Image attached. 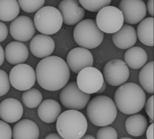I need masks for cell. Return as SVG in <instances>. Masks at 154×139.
<instances>
[{
	"mask_svg": "<svg viewBox=\"0 0 154 139\" xmlns=\"http://www.w3.org/2000/svg\"><path fill=\"white\" fill-rule=\"evenodd\" d=\"M120 139H133V138H131V137H130L125 136V137H121Z\"/></svg>",
	"mask_w": 154,
	"mask_h": 139,
	"instance_id": "cell-44",
	"label": "cell"
},
{
	"mask_svg": "<svg viewBox=\"0 0 154 139\" xmlns=\"http://www.w3.org/2000/svg\"><path fill=\"white\" fill-rule=\"evenodd\" d=\"M58 9L62 15L63 23L68 25L78 23L85 14L84 8L78 0H62L58 5Z\"/></svg>",
	"mask_w": 154,
	"mask_h": 139,
	"instance_id": "cell-14",
	"label": "cell"
},
{
	"mask_svg": "<svg viewBox=\"0 0 154 139\" xmlns=\"http://www.w3.org/2000/svg\"><path fill=\"white\" fill-rule=\"evenodd\" d=\"M81 6L86 10L97 12L103 8L109 5L112 0H78Z\"/></svg>",
	"mask_w": 154,
	"mask_h": 139,
	"instance_id": "cell-29",
	"label": "cell"
},
{
	"mask_svg": "<svg viewBox=\"0 0 154 139\" xmlns=\"http://www.w3.org/2000/svg\"><path fill=\"white\" fill-rule=\"evenodd\" d=\"M118 87L111 86L107 84L105 90L100 95L106 96L113 100L115 93Z\"/></svg>",
	"mask_w": 154,
	"mask_h": 139,
	"instance_id": "cell-35",
	"label": "cell"
},
{
	"mask_svg": "<svg viewBox=\"0 0 154 139\" xmlns=\"http://www.w3.org/2000/svg\"><path fill=\"white\" fill-rule=\"evenodd\" d=\"M8 31L6 25L0 21V42L4 41L8 36Z\"/></svg>",
	"mask_w": 154,
	"mask_h": 139,
	"instance_id": "cell-36",
	"label": "cell"
},
{
	"mask_svg": "<svg viewBox=\"0 0 154 139\" xmlns=\"http://www.w3.org/2000/svg\"><path fill=\"white\" fill-rule=\"evenodd\" d=\"M20 7L17 0H0V20L9 22L18 15Z\"/></svg>",
	"mask_w": 154,
	"mask_h": 139,
	"instance_id": "cell-26",
	"label": "cell"
},
{
	"mask_svg": "<svg viewBox=\"0 0 154 139\" xmlns=\"http://www.w3.org/2000/svg\"><path fill=\"white\" fill-rule=\"evenodd\" d=\"M146 93V99H147L152 95L147 92Z\"/></svg>",
	"mask_w": 154,
	"mask_h": 139,
	"instance_id": "cell-45",
	"label": "cell"
},
{
	"mask_svg": "<svg viewBox=\"0 0 154 139\" xmlns=\"http://www.w3.org/2000/svg\"><path fill=\"white\" fill-rule=\"evenodd\" d=\"M46 139H61L63 138L58 134L56 133H52L47 135L45 138Z\"/></svg>",
	"mask_w": 154,
	"mask_h": 139,
	"instance_id": "cell-40",
	"label": "cell"
},
{
	"mask_svg": "<svg viewBox=\"0 0 154 139\" xmlns=\"http://www.w3.org/2000/svg\"><path fill=\"white\" fill-rule=\"evenodd\" d=\"M35 73L39 85L51 91L62 89L67 84L70 77L67 63L57 56H49L41 59L36 66Z\"/></svg>",
	"mask_w": 154,
	"mask_h": 139,
	"instance_id": "cell-1",
	"label": "cell"
},
{
	"mask_svg": "<svg viewBox=\"0 0 154 139\" xmlns=\"http://www.w3.org/2000/svg\"><path fill=\"white\" fill-rule=\"evenodd\" d=\"M137 34L139 41L148 46L154 45V18L148 17L141 21L138 24Z\"/></svg>",
	"mask_w": 154,
	"mask_h": 139,
	"instance_id": "cell-24",
	"label": "cell"
},
{
	"mask_svg": "<svg viewBox=\"0 0 154 139\" xmlns=\"http://www.w3.org/2000/svg\"><path fill=\"white\" fill-rule=\"evenodd\" d=\"M5 57V52L2 46L0 45V66L3 64Z\"/></svg>",
	"mask_w": 154,
	"mask_h": 139,
	"instance_id": "cell-41",
	"label": "cell"
},
{
	"mask_svg": "<svg viewBox=\"0 0 154 139\" xmlns=\"http://www.w3.org/2000/svg\"><path fill=\"white\" fill-rule=\"evenodd\" d=\"M103 75L107 84L111 86H119L127 81L129 75V69L124 61L115 59L105 65Z\"/></svg>",
	"mask_w": 154,
	"mask_h": 139,
	"instance_id": "cell-10",
	"label": "cell"
},
{
	"mask_svg": "<svg viewBox=\"0 0 154 139\" xmlns=\"http://www.w3.org/2000/svg\"><path fill=\"white\" fill-rule=\"evenodd\" d=\"M148 125L146 117L138 113L129 115L125 122L127 132L131 136L135 137L143 135L146 131Z\"/></svg>",
	"mask_w": 154,
	"mask_h": 139,
	"instance_id": "cell-22",
	"label": "cell"
},
{
	"mask_svg": "<svg viewBox=\"0 0 154 139\" xmlns=\"http://www.w3.org/2000/svg\"><path fill=\"white\" fill-rule=\"evenodd\" d=\"M7 61L12 65L25 62L28 59L29 53L26 46L19 41H12L6 46L5 52Z\"/></svg>",
	"mask_w": 154,
	"mask_h": 139,
	"instance_id": "cell-20",
	"label": "cell"
},
{
	"mask_svg": "<svg viewBox=\"0 0 154 139\" xmlns=\"http://www.w3.org/2000/svg\"><path fill=\"white\" fill-rule=\"evenodd\" d=\"M96 138L117 139H118V134L115 128L110 125L101 126L97 131Z\"/></svg>",
	"mask_w": 154,
	"mask_h": 139,
	"instance_id": "cell-31",
	"label": "cell"
},
{
	"mask_svg": "<svg viewBox=\"0 0 154 139\" xmlns=\"http://www.w3.org/2000/svg\"><path fill=\"white\" fill-rule=\"evenodd\" d=\"M12 131L13 139H37L39 135L37 125L28 119L18 121L14 126Z\"/></svg>",
	"mask_w": 154,
	"mask_h": 139,
	"instance_id": "cell-19",
	"label": "cell"
},
{
	"mask_svg": "<svg viewBox=\"0 0 154 139\" xmlns=\"http://www.w3.org/2000/svg\"><path fill=\"white\" fill-rule=\"evenodd\" d=\"M107 83L104 80L101 87L95 93L97 94H99V95H101L105 90L107 86Z\"/></svg>",
	"mask_w": 154,
	"mask_h": 139,
	"instance_id": "cell-42",
	"label": "cell"
},
{
	"mask_svg": "<svg viewBox=\"0 0 154 139\" xmlns=\"http://www.w3.org/2000/svg\"><path fill=\"white\" fill-rule=\"evenodd\" d=\"M96 22L98 28L103 32L113 34L121 28L124 19L122 12L118 8L108 5L99 11Z\"/></svg>",
	"mask_w": 154,
	"mask_h": 139,
	"instance_id": "cell-8",
	"label": "cell"
},
{
	"mask_svg": "<svg viewBox=\"0 0 154 139\" xmlns=\"http://www.w3.org/2000/svg\"><path fill=\"white\" fill-rule=\"evenodd\" d=\"M12 137L11 126L7 122L0 119V139H11Z\"/></svg>",
	"mask_w": 154,
	"mask_h": 139,
	"instance_id": "cell-33",
	"label": "cell"
},
{
	"mask_svg": "<svg viewBox=\"0 0 154 139\" xmlns=\"http://www.w3.org/2000/svg\"><path fill=\"white\" fill-rule=\"evenodd\" d=\"M20 7L24 12L32 13L44 5L45 0H17Z\"/></svg>",
	"mask_w": 154,
	"mask_h": 139,
	"instance_id": "cell-30",
	"label": "cell"
},
{
	"mask_svg": "<svg viewBox=\"0 0 154 139\" xmlns=\"http://www.w3.org/2000/svg\"><path fill=\"white\" fill-rule=\"evenodd\" d=\"M104 80L101 72L97 68L91 66L85 68L79 72L76 83L81 90L92 94L99 90Z\"/></svg>",
	"mask_w": 154,
	"mask_h": 139,
	"instance_id": "cell-11",
	"label": "cell"
},
{
	"mask_svg": "<svg viewBox=\"0 0 154 139\" xmlns=\"http://www.w3.org/2000/svg\"><path fill=\"white\" fill-rule=\"evenodd\" d=\"M139 73L136 71H129V75L127 81L139 84L138 80Z\"/></svg>",
	"mask_w": 154,
	"mask_h": 139,
	"instance_id": "cell-37",
	"label": "cell"
},
{
	"mask_svg": "<svg viewBox=\"0 0 154 139\" xmlns=\"http://www.w3.org/2000/svg\"><path fill=\"white\" fill-rule=\"evenodd\" d=\"M146 100V93L140 86L130 82L118 87L113 99L118 110L128 115L140 111Z\"/></svg>",
	"mask_w": 154,
	"mask_h": 139,
	"instance_id": "cell-2",
	"label": "cell"
},
{
	"mask_svg": "<svg viewBox=\"0 0 154 139\" xmlns=\"http://www.w3.org/2000/svg\"><path fill=\"white\" fill-rule=\"evenodd\" d=\"M144 107L145 111L148 116L149 119V122H153L154 111V95H151L146 100Z\"/></svg>",
	"mask_w": 154,
	"mask_h": 139,
	"instance_id": "cell-34",
	"label": "cell"
},
{
	"mask_svg": "<svg viewBox=\"0 0 154 139\" xmlns=\"http://www.w3.org/2000/svg\"><path fill=\"white\" fill-rule=\"evenodd\" d=\"M129 115L122 113L118 110L116 119L110 125L116 131L118 139L125 136L131 137V136L127 132L125 127V120Z\"/></svg>",
	"mask_w": 154,
	"mask_h": 139,
	"instance_id": "cell-28",
	"label": "cell"
},
{
	"mask_svg": "<svg viewBox=\"0 0 154 139\" xmlns=\"http://www.w3.org/2000/svg\"><path fill=\"white\" fill-rule=\"evenodd\" d=\"M73 37L81 47L93 49L98 46L104 38V33L98 27L96 21L86 19L81 21L75 26Z\"/></svg>",
	"mask_w": 154,
	"mask_h": 139,
	"instance_id": "cell-5",
	"label": "cell"
},
{
	"mask_svg": "<svg viewBox=\"0 0 154 139\" xmlns=\"http://www.w3.org/2000/svg\"><path fill=\"white\" fill-rule=\"evenodd\" d=\"M9 30L12 37L20 42L30 40L34 35L35 27L32 19L25 16H19L10 24Z\"/></svg>",
	"mask_w": 154,
	"mask_h": 139,
	"instance_id": "cell-13",
	"label": "cell"
},
{
	"mask_svg": "<svg viewBox=\"0 0 154 139\" xmlns=\"http://www.w3.org/2000/svg\"><path fill=\"white\" fill-rule=\"evenodd\" d=\"M81 139H95V137L93 135L90 134H85Z\"/></svg>",
	"mask_w": 154,
	"mask_h": 139,
	"instance_id": "cell-43",
	"label": "cell"
},
{
	"mask_svg": "<svg viewBox=\"0 0 154 139\" xmlns=\"http://www.w3.org/2000/svg\"><path fill=\"white\" fill-rule=\"evenodd\" d=\"M10 82L12 86L20 91L31 88L35 84V72L30 65L24 63L17 65L11 70L9 75Z\"/></svg>",
	"mask_w": 154,
	"mask_h": 139,
	"instance_id": "cell-9",
	"label": "cell"
},
{
	"mask_svg": "<svg viewBox=\"0 0 154 139\" xmlns=\"http://www.w3.org/2000/svg\"><path fill=\"white\" fill-rule=\"evenodd\" d=\"M62 89L60 99L62 105L66 109L82 110L90 100L91 95L81 90L75 81L67 83Z\"/></svg>",
	"mask_w": 154,
	"mask_h": 139,
	"instance_id": "cell-7",
	"label": "cell"
},
{
	"mask_svg": "<svg viewBox=\"0 0 154 139\" xmlns=\"http://www.w3.org/2000/svg\"><path fill=\"white\" fill-rule=\"evenodd\" d=\"M23 107L21 103L13 98H8L0 103V118L8 123L19 121L22 116Z\"/></svg>",
	"mask_w": 154,
	"mask_h": 139,
	"instance_id": "cell-17",
	"label": "cell"
},
{
	"mask_svg": "<svg viewBox=\"0 0 154 139\" xmlns=\"http://www.w3.org/2000/svg\"><path fill=\"white\" fill-rule=\"evenodd\" d=\"M139 85L146 92L154 93V62L145 64L140 71L138 76Z\"/></svg>",
	"mask_w": 154,
	"mask_h": 139,
	"instance_id": "cell-25",
	"label": "cell"
},
{
	"mask_svg": "<svg viewBox=\"0 0 154 139\" xmlns=\"http://www.w3.org/2000/svg\"><path fill=\"white\" fill-rule=\"evenodd\" d=\"M61 107L56 101L51 99H45L39 105L37 113L43 122L51 123L56 122L61 113Z\"/></svg>",
	"mask_w": 154,
	"mask_h": 139,
	"instance_id": "cell-21",
	"label": "cell"
},
{
	"mask_svg": "<svg viewBox=\"0 0 154 139\" xmlns=\"http://www.w3.org/2000/svg\"><path fill=\"white\" fill-rule=\"evenodd\" d=\"M118 8L122 12L124 21L131 25L140 23L147 13L146 6L143 0H122Z\"/></svg>",
	"mask_w": 154,
	"mask_h": 139,
	"instance_id": "cell-12",
	"label": "cell"
},
{
	"mask_svg": "<svg viewBox=\"0 0 154 139\" xmlns=\"http://www.w3.org/2000/svg\"><path fill=\"white\" fill-rule=\"evenodd\" d=\"M55 46L52 38L48 35L42 34L34 36L31 40L29 45L32 54L40 58L51 55L54 50Z\"/></svg>",
	"mask_w": 154,
	"mask_h": 139,
	"instance_id": "cell-16",
	"label": "cell"
},
{
	"mask_svg": "<svg viewBox=\"0 0 154 139\" xmlns=\"http://www.w3.org/2000/svg\"><path fill=\"white\" fill-rule=\"evenodd\" d=\"M56 121L57 131L63 139H81L87 131V119L78 110L69 109L64 111Z\"/></svg>",
	"mask_w": 154,
	"mask_h": 139,
	"instance_id": "cell-4",
	"label": "cell"
},
{
	"mask_svg": "<svg viewBox=\"0 0 154 139\" xmlns=\"http://www.w3.org/2000/svg\"><path fill=\"white\" fill-rule=\"evenodd\" d=\"M22 98L24 105L30 108H33L38 106L43 99L41 92L35 88H31L23 93Z\"/></svg>",
	"mask_w": 154,
	"mask_h": 139,
	"instance_id": "cell-27",
	"label": "cell"
},
{
	"mask_svg": "<svg viewBox=\"0 0 154 139\" xmlns=\"http://www.w3.org/2000/svg\"><path fill=\"white\" fill-rule=\"evenodd\" d=\"M146 136L147 139H154V123H151L147 127L146 131Z\"/></svg>",
	"mask_w": 154,
	"mask_h": 139,
	"instance_id": "cell-38",
	"label": "cell"
},
{
	"mask_svg": "<svg viewBox=\"0 0 154 139\" xmlns=\"http://www.w3.org/2000/svg\"><path fill=\"white\" fill-rule=\"evenodd\" d=\"M93 62L91 52L88 49L82 47L71 50L66 57V63L69 69L76 74L85 68L92 66Z\"/></svg>",
	"mask_w": 154,
	"mask_h": 139,
	"instance_id": "cell-15",
	"label": "cell"
},
{
	"mask_svg": "<svg viewBox=\"0 0 154 139\" xmlns=\"http://www.w3.org/2000/svg\"><path fill=\"white\" fill-rule=\"evenodd\" d=\"M9 77L4 70L0 69V97L6 94L10 88Z\"/></svg>",
	"mask_w": 154,
	"mask_h": 139,
	"instance_id": "cell-32",
	"label": "cell"
},
{
	"mask_svg": "<svg viewBox=\"0 0 154 139\" xmlns=\"http://www.w3.org/2000/svg\"><path fill=\"white\" fill-rule=\"evenodd\" d=\"M154 0H148L146 3V9L149 14L152 17L154 16Z\"/></svg>",
	"mask_w": 154,
	"mask_h": 139,
	"instance_id": "cell-39",
	"label": "cell"
},
{
	"mask_svg": "<svg viewBox=\"0 0 154 139\" xmlns=\"http://www.w3.org/2000/svg\"><path fill=\"white\" fill-rule=\"evenodd\" d=\"M34 23L39 32L46 35H51L60 29L63 19L61 13L57 8L51 6H45L36 13Z\"/></svg>",
	"mask_w": 154,
	"mask_h": 139,
	"instance_id": "cell-6",
	"label": "cell"
},
{
	"mask_svg": "<svg viewBox=\"0 0 154 139\" xmlns=\"http://www.w3.org/2000/svg\"><path fill=\"white\" fill-rule=\"evenodd\" d=\"M125 62L133 69L142 68L146 63L147 55L146 51L139 46L132 47L127 50L124 56Z\"/></svg>",
	"mask_w": 154,
	"mask_h": 139,
	"instance_id": "cell-23",
	"label": "cell"
},
{
	"mask_svg": "<svg viewBox=\"0 0 154 139\" xmlns=\"http://www.w3.org/2000/svg\"><path fill=\"white\" fill-rule=\"evenodd\" d=\"M112 39L115 45L122 49H126L133 46L137 42L136 31L132 26L123 25L117 31L112 34Z\"/></svg>",
	"mask_w": 154,
	"mask_h": 139,
	"instance_id": "cell-18",
	"label": "cell"
},
{
	"mask_svg": "<svg viewBox=\"0 0 154 139\" xmlns=\"http://www.w3.org/2000/svg\"><path fill=\"white\" fill-rule=\"evenodd\" d=\"M118 109L113 99L99 95L90 100L86 109L88 119L97 126L110 125L116 119Z\"/></svg>",
	"mask_w": 154,
	"mask_h": 139,
	"instance_id": "cell-3",
	"label": "cell"
}]
</instances>
